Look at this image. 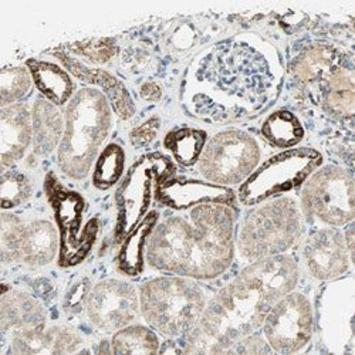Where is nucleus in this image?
Instances as JSON below:
<instances>
[{
	"instance_id": "obj_1",
	"label": "nucleus",
	"mask_w": 355,
	"mask_h": 355,
	"mask_svg": "<svg viewBox=\"0 0 355 355\" xmlns=\"http://www.w3.org/2000/svg\"><path fill=\"white\" fill-rule=\"evenodd\" d=\"M284 67L277 49L254 33H242L202 50L188 67L182 105L211 124L248 120L280 94Z\"/></svg>"
},
{
	"instance_id": "obj_2",
	"label": "nucleus",
	"mask_w": 355,
	"mask_h": 355,
	"mask_svg": "<svg viewBox=\"0 0 355 355\" xmlns=\"http://www.w3.org/2000/svg\"><path fill=\"white\" fill-rule=\"evenodd\" d=\"M300 270L290 254H276L252 263L222 287L185 336L182 352L227 354L241 338L261 329L270 309L299 284Z\"/></svg>"
},
{
	"instance_id": "obj_3",
	"label": "nucleus",
	"mask_w": 355,
	"mask_h": 355,
	"mask_svg": "<svg viewBox=\"0 0 355 355\" xmlns=\"http://www.w3.org/2000/svg\"><path fill=\"white\" fill-rule=\"evenodd\" d=\"M236 211L232 206L205 203L180 211L157 223L148 241L150 268L195 280L222 276L234 259Z\"/></svg>"
},
{
	"instance_id": "obj_4",
	"label": "nucleus",
	"mask_w": 355,
	"mask_h": 355,
	"mask_svg": "<svg viewBox=\"0 0 355 355\" xmlns=\"http://www.w3.org/2000/svg\"><path fill=\"white\" fill-rule=\"evenodd\" d=\"M66 127L57 148V165L73 181L90 175L112 128V108L96 87H83L66 107Z\"/></svg>"
},
{
	"instance_id": "obj_5",
	"label": "nucleus",
	"mask_w": 355,
	"mask_h": 355,
	"mask_svg": "<svg viewBox=\"0 0 355 355\" xmlns=\"http://www.w3.org/2000/svg\"><path fill=\"white\" fill-rule=\"evenodd\" d=\"M138 294L145 322L169 340L185 337L208 304V297L198 280L175 275L145 282Z\"/></svg>"
},
{
	"instance_id": "obj_6",
	"label": "nucleus",
	"mask_w": 355,
	"mask_h": 355,
	"mask_svg": "<svg viewBox=\"0 0 355 355\" xmlns=\"http://www.w3.org/2000/svg\"><path fill=\"white\" fill-rule=\"evenodd\" d=\"M302 227L300 203L291 196L273 198L245 215L234 246L246 263L283 254L297 243Z\"/></svg>"
},
{
	"instance_id": "obj_7",
	"label": "nucleus",
	"mask_w": 355,
	"mask_h": 355,
	"mask_svg": "<svg viewBox=\"0 0 355 355\" xmlns=\"http://www.w3.org/2000/svg\"><path fill=\"white\" fill-rule=\"evenodd\" d=\"M321 164V154L313 148H290L260 164L241 185L238 198L245 206H256L283 196L303 187Z\"/></svg>"
},
{
	"instance_id": "obj_8",
	"label": "nucleus",
	"mask_w": 355,
	"mask_h": 355,
	"mask_svg": "<svg viewBox=\"0 0 355 355\" xmlns=\"http://www.w3.org/2000/svg\"><path fill=\"white\" fill-rule=\"evenodd\" d=\"M302 215L325 227H341L355 216L354 178L344 168L325 165L317 168L303 184Z\"/></svg>"
},
{
	"instance_id": "obj_9",
	"label": "nucleus",
	"mask_w": 355,
	"mask_h": 355,
	"mask_svg": "<svg viewBox=\"0 0 355 355\" xmlns=\"http://www.w3.org/2000/svg\"><path fill=\"white\" fill-rule=\"evenodd\" d=\"M260 142L242 130H225L206 141L198 172L206 182L220 187L242 185L260 165Z\"/></svg>"
},
{
	"instance_id": "obj_10",
	"label": "nucleus",
	"mask_w": 355,
	"mask_h": 355,
	"mask_svg": "<svg viewBox=\"0 0 355 355\" xmlns=\"http://www.w3.org/2000/svg\"><path fill=\"white\" fill-rule=\"evenodd\" d=\"M314 311L307 295L290 291L266 315L261 334L273 352L294 354L304 349L313 337Z\"/></svg>"
},
{
	"instance_id": "obj_11",
	"label": "nucleus",
	"mask_w": 355,
	"mask_h": 355,
	"mask_svg": "<svg viewBox=\"0 0 355 355\" xmlns=\"http://www.w3.org/2000/svg\"><path fill=\"white\" fill-rule=\"evenodd\" d=\"M84 309L94 329L114 334L139 318V294L125 280L105 279L88 293Z\"/></svg>"
},
{
	"instance_id": "obj_12",
	"label": "nucleus",
	"mask_w": 355,
	"mask_h": 355,
	"mask_svg": "<svg viewBox=\"0 0 355 355\" xmlns=\"http://www.w3.org/2000/svg\"><path fill=\"white\" fill-rule=\"evenodd\" d=\"M166 166L168 164L164 158H145L131 169L118 195V205H120L118 232L121 234L131 232L145 215L150 206L154 184L159 185L166 181L164 175Z\"/></svg>"
},
{
	"instance_id": "obj_13",
	"label": "nucleus",
	"mask_w": 355,
	"mask_h": 355,
	"mask_svg": "<svg viewBox=\"0 0 355 355\" xmlns=\"http://www.w3.org/2000/svg\"><path fill=\"white\" fill-rule=\"evenodd\" d=\"M303 257L309 273L320 280L330 282L349 270V253L344 233L337 227H321L309 236Z\"/></svg>"
},
{
	"instance_id": "obj_14",
	"label": "nucleus",
	"mask_w": 355,
	"mask_h": 355,
	"mask_svg": "<svg viewBox=\"0 0 355 355\" xmlns=\"http://www.w3.org/2000/svg\"><path fill=\"white\" fill-rule=\"evenodd\" d=\"M158 200L175 211H187L198 205L219 203L234 208L236 195L232 189L211 182L169 180L157 188Z\"/></svg>"
},
{
	"instance_id": "obj_15",
	"label": "nucleus",
	"mask_w": 355,
	"mask_h": 355,
	"mask_svg": "<svg viewBox=\"0 0 355 355\" xmlns=\"http://www.w3.org/2000/svg\"><path fill=\"white\" fill-rule=\"evenodd\" d=\"M83 337L69 327L46 325L13 330L10 337L12 354H71L83 345Z\"/></svg>"
},
{
	"instance_id": "obj_16",
	"label": "nucleus",
	"mask_w": 355,
	"mask_h": 355,
	"mask_svg": "<svg viewBox=\"0 0 355 355\" xmlns=\"http://www.w3.org/2000/svg\"><path fill=\"white\" fill-rule=\"evenodd\" d=\"M33 142L32 111L24 104L3 107L0 111V151L2 169L24 158Z\"/></svg>"
},
{
	"instance_id": "obj_17",
	"label": "nucleus",
	"mask_w": 355,
	"mask_h": 355,
	"mask_svg": "<svg viewBox=\"0 0 355 355\" xmlns=\"http://www.w3.org/2000/svg\"><path fill=\"white\" fill-rule=\"evenodd\" d=\"M58 58H60L63 64L77 78H80L81 81H85V83L98 85L101 88V92L105 94L107 100L110 101L111 108L115 111V114L118 116H121L123 120H130V118L135 114L134 101H132L128 90L120 80H116L114 76H111L105 70L87 67L69 55L60 54L58 55Z\"/></svg>"
},
{
	"instance_id": "obj_18",
	"label": "nucleus",
	"mask_w": 355,
	"mask_h": 355,
	"mask_svg": "<svg viewBox=\"0 0 355 355\" xmlns=\"http://www.w3.org/2000/svg\"><path fill=\"white\" fill-rule=\"evenodd\" d=\"M47 313L44 307L23 290L3 291L0 302V327L3 334L9 330H20L46 325Z\"/></svg>"
},
{
	"instance_id": "obj_19",
	"label": "nucleus",
	"mask_w": 355,
	"mask_h": 355,
	"mask_svg": "<svg viewBox=\"0 0 355 355\" xmlns=\"http://www.w3.org/2000/svg\"><path fill=\"white\" fill-rule=\"evenodd\" d=\"M58 250V233L55 226L46 219L24 223L20 246V263L32 268L50 264Z\"/></svg>"
},
{
	"instance_id": "obj_20",
	"label": "nucleus",
	"mask_w": 355,
	"mask_h": 355,
	"mask_svg": "<svg viewBox=\"0 0 355 355\" xmlns=\"http://www.w3.org/2000/svg\"><path fill=\"white\" fill-rule=\"evenodd\" d=\"M33 153L37 157L53 154L62 142L66 120L57 105L46 98L36 100L32 108Z\"/></svg>"
},
{
	"instance_id": "obj_21",
	"label": "nucleus",
	"mask_w": 355,
	"mask_h": 355,
	"mask_svg": "<svg viewBox=\"0 0 355 355\" xmlns=\"http://www.w3.org/2000/svg\"><path fill=\"white\" fill-rule=\"evenodd\" d=\"M26 67L31 71L37 90L54 105L63 107L69 104L76 94L73 78L62 66L32 58L27 60Z\"/></svg>"
},
{
	"instance_id": "obj_22",
	"label": "nucleus",
	"mask_w": 355,
	"mask_h": 355,
	"mask_svg": "<svg viewBox=\"0 0 355 355\" xmlns=\"http://www.w3.org/2000/svg\"><path fill=\"white\" fill-rule=\"evenodd\" d=\"M157 219L158 214L153 212L139 223V226L131 230L120 254H118V268L124 275L137 276L142 270L146 245L157 226Z\"/></svg>"
},
{
	"instance_id": "obj_23",
	"label": "nucleus",
	"mask_w": 355,
	"mask_h": 355,
	"mask_svg": "<svg viewBox=\"0 0 355 355\" xmlns=\"http://www.w3.org/2000/svg\"><path fill=\"white\" fill-rule=\"evenodd\" d=\"M324 101L334 115L344 118L352 116L355 103L352 69L337 67L329 74V77L325 78Z\"/></svg>"
},
{
	"instance_id": "obj_24",
	"label": "nucleus",
	"mask_w": 355,
	"mask_h": 355,
	"mask_svg": "<svg viewBox=\"0 0 355 355\" xmlns=\"http://www.w3.org/2000/svg\"><path fill=\"white\" fill-rule=\"evenodd\" d=\"M110 347L112 354H158L161 341L150 325L132 322L112 334Z\"/></svg>"
},
{
	"instance_id": "obj_25",
	"label": "nucleus",
	"mask_w": 355,
	"mask_h": 355,
	"mask_svg": "<svg viewBox=\"0 0 355 355\" xmlns=\"http://www.w3.org/2000/svg\"><path fill=\"white\" fill-rule=\"evenodd\" d=\"M261 135L269 144L290 150L304 138V128L300 120L287 110H279L266 118L261 125Z\"/></svg>"
},
{
	"instance_id": "obj_26",
	"label": "nucleus",
	"mask_w": 355,
	"mask_h": 355,
	"mask_svg": "<svg viewBox=\"0 0 355 355\" xmlns=\"http://www.w3.org/2000/svg\"><path fill=\"white\" fill-rule=\"evenodd\" d=\"M336 50L325 44H315L309 47L299 55L293 66L295 78L303 83H313L320 78H327L329 74L337 69Z\"/></svg>"
},
{
	"instance_id": "obj_27",
	"label": "nucleus",
	"mask_w": 355,
	"mask_h": 355,
	"mask_svg": "<svg viewBox=\"0 0 355 355\" xmlns=\"http://www.w3.org/2000/svg\"><path fill=\"white\" fill-rule=\"evenodd\" d=\"M208 135L196 128H181L172 131L165 138V148L184 166L198 164Z\"/></svg>"
},
{
	"instance_id": "obj_28",
	"label": "nucleus",
	"mask_w": 355,
	"mask_h": 355,
	"mask_svg": "<svg viewBox=\"0 0 355 355\" xmlns=\"http://www.w3.org/2000/svg\"><path fill=\"white\" fill-rule=\"evenodd\" d=\"M125 169V153L118 144H110L104 148L94 164L93 185L101 191L114 187Z\"/></svg>"
},
{
	"instance_id": "obj_29",
	"label": "nucleus",
	"mask_w": 355,
	"mask_h": 355,
	"mask_svg": "<svg viewBox=\"0 0 355 355\" xmlns=\"http://www.w3.org/2000/svg\"><path fill=\"white\" fill-rule=\"evenodd\" d=\"M33 78L27 67L12 66L5 67L0 73V104L9 107L17 104L32 90Z\"/></svg>"
},
{
	"instance_id": "obj_30",
	"label": "nucleus",
	"mask_w": 355,
	"mask_h": 355,
	"mask_svg": "<svg viewBox=\"0 0 355 355\" xmlns=\"http://www.w3.org/2000/svg\"><path fill=\"white\" fill-rule=\"evenodd\" d=\"M33 195V184L26 173L19 171H3L0 180V196L2 209L10 211L19 208Z\"/></svg>"
},
{
	"instance_id": "obj_31",
	"label": "nucleus",
	"mask_w": 355,
	"mask_h": 355,
	"mask_svg": "<svg viewBox=\"0 0 355 355\" xmlns=\"http://www.w3.org/2000/svg\"><path fill=\"white\" fill-rule=\"evenodd\" d=\"M24 222L6 211L0 219V253L5 264L20 263V246Z\"/></svg>"
},
{
	"instance_id": "obj_32",
	"label": "nucleus",
	"mask_w": 355,
	"mask_h": 355,
	"mask_svg": "<svg viewBox=\"0 0 355 355\" xmlns=\"http://www.w3.org/2000/svg\"><path fill=\"white\" fill-rule=\"evenodd\" d=\"M74 50L93 63H105L115 54V44L110 39H101L78 44Z\"/></svg>"
},
{
	"instance_id": "obj_33",
	"label": "nucleus",
	"mask_w": 355,
	"mask_h": 355,
	"mask_svg": "<svg viewBox=\"0 0 355 355\" xmlns=\"http://www.w3.org/2000/svg\"><path fill=\"white\" fill-rule=\"evenodd\" d=\"M273 352L269 343L266 341L264 336L259 331L252 333L239 341H236L229 349L227 354H264Z\"/></svg>"
},
{
	"instance_id": "obj_34",
	"label": "nucleus",
	"mask_w": 355,
	"mask_h": 355,
	"mask_svg": "<svg viewBox=\"0 0 355 355\" xmlns=\"http://www.w3.org/2000/svg\"><path fill=\"white\" fill-rule=\"evenodd\" d=\"M159 120L154 118V120L146 121L141 127L135 128L131 134V141L135 146H145L148 144H151L159 131Z\"/></svg>"
},
{
	"instance_id": "obj_35",
	"label": "nucleus",
	"mask_w": 355,
	"mask_h": 355,
	"mask_svg": "<svg viewBox=\"0 0 355 355\" xmlns=\"http://www.w3.org/2000/svg\"><path fill=\"white\" fill-rule=\"evenodd\" d=\"M139 93H141V97L146 101H158L162 97L161 87L154 81H148L142 84Z\"/></svg>"
}]
</instances>
